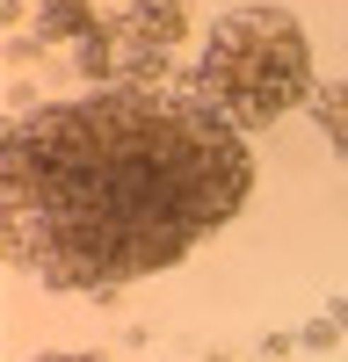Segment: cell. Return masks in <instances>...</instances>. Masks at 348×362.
<instances>
[{"instance_id": "8", "label": "cell", "mask_w": 348, "mask_h": 362, "mask_svg": "<svg viewBox=\"0 0 348 362\" xmlns=\"http://www.w3.org/2000/svg\"><path fill=\"white\" fill-rule=\"evenodd\" d=\"M51 362H95V355H51Z\"/></svg>"}, {"instance_id": "3", "label": "cell", "mask_w": 348, "mask_h": 362, "mask_svg": "<svg viewBox=\"0 0 348 362\" xmlns=\"http://www.w3.org/2000/svg\"><path fill=\"white\" fill-rule=\"evenodd\" d=\"M167 58H174V44L153 37V29H145V22L124 8L116 22H102L95 37L80 44V73L95 80V87H102V80H160V73H167Z\"/></svg>"}, {"instance_id": "4", "label": "cell", "mask_w": 348, "mask_h": 362, "mask_svg": "<svg viewBox=\"0 0 348 362\" xmlns=\"http://www.w3.org/2000/svg\"><path fill=\"white\" fill-rule=\"evenodd\" d=\"M37 8H44V44H51V37H73V44H87V37L102 29V15L87 8V0H37Z\"/></svg>"}, {"instance_id": "1", "label": "cell", "mask_w": 348, "mask_h": 362, "mask_svg": "<svg viewBox=\"0 0 348 362\" xmlns=\"http://www.w3.org/2000/svg\"><path fill=\"white\" fill-rule=\"evenodd\" d=\"M8 261L51 290H124L240 218L254 153L203 95L95 87L8 124Z\"/></svg>"}, {"instance_id": "7", "label": "cell", "mask_w": 348, "mask_h": 362, "mask_svg": "<svg viewBox=\"0 0 348 362\" xmlns=\"http://www.w3.org/2000/svg\"><path fill=\"white\" fill-rule=\"evenodd\" d=\"M334 334H341V319H312L298 341H305V348H334Z\"/></svg>"}, {"instance_id": "2", "label": "cell", "mask_w": 348, "mask_h": 362, "mask_svg": "<svg viewBox=\"0 0 348 362\" xmlns=\"http://www.w3.org/2000/svg\"><path fill=\"white\" fill-rule=\"evenodd\" d=\"M196 95L211 102L225 124H276L298 102H312V44L290 8H269V0H247V8L218 15L211 44H203L196 66Z\"/></svg>"}, {"instance_id": "6", "label": "cell", "mask_w": 348, "mask_h": 362, "mask_svg": "<svg viewBox=\"0 0 348 362\" xmlns=\"http://www.w3.org/2000/svg\"><path fill=\"white\" fill-rule=\"evenodd\" d=\"M131 15L153 29V37L167 44H182V29H189V0H131Z\"/></svg>"}, {"instance_id": "9", "label": "cell", "mask_w": 348, "mask_h": 362, "mask_svg": "<svg viewBox=\"0 0 348 362\" xmlns=\"http://www.w3.org/2000/svg\"><path fill=\"white\" fill-rule=\"evenodd\" d=\"M334 319H341V326H348V297H341V305H334Z\"/></svg>"}, {"instance_id": "5", "label": "cell", "mask_w": 348, "mask_h": 362, "mask_svg": "<svg viewBox=\"0 0 348 362\" xmlns=\"http://www.w3.org/2000/svg\"><path fill=\"white\" fill-rule=\"evenodd\" d=\"M312 124H319V138L348 160V80H334V87H319V95H312Z\"/></svg>"}]
</instances>
